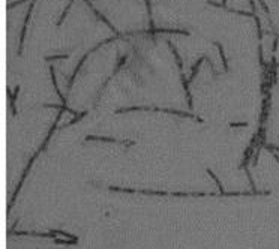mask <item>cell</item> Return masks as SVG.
I'll list each match as a JSON object with an SVG mask.
<instances>
[{"label":"cell","mask_w":279,"mask_h":249,"mask_svg":"<svg viewBox=\"0 0 279 249\" xmlns=\"http://www.w3.org/2000/svg\"><path fill=\"white\" fill-rule=\"evenodd\" d=\"M32 11H33V0L32 3L29 5V11H27V15H26V21H24V27H23V32H21V38H20V48H18V54H21V50H23V42H24V36H26V29H27V24H29V20L32 17Z\"/></svg>","instance_id":"obj_1"},{"label":"cell","mask_w":279,"mask_h":249,"mask_svg":"<svg viewBox=\"0 0 279 249\" xmlns=\"http://www.w3.org/2000/svg\"><path fill=\"white\" fill-rule=\"evenodd\" d=\"M14 234H18V236H38V237H51V239H57L59 233L57 231H50V233H29V231H18V233H14Z\"/></svg>","instance_id":"obj_2"},{"label":"cell","mask_w":279,"mask_h":249,"mask_svg":"<svg viewBox=\"0 0 279 249\" xmlns=\"http://www.w3.org/2000/svg\"><path fill=\"white\" fill-rule=\"evenodd\" d=\"M50 72H51V80H53V86H54V89H56V93H57V96L60 98V101H62V104L65 105L66 104V99H65V96L60 93V90H59V87H57V81H56V74H54V68L51 66L50 68Z\"/></svg>","instance_id":"obj_3"},{"label":"cell","mask_w":279,"mask_h":249,"mask_svg":"<svg viewBox=\"0 0 279 249\" xmlns=\"http://www.w3.org/2000/svg\"><path fill=\"white\" fill-rule=\"evenodd\" d=\"M86 141H107V143H119V140L110 138V137H96V135H87Z\"/></svg>","instance_id":"obj_4"},{"label":"cell","mask_w":279,"mask_h":249,"mask_svg":"<svg viewBox=\"0 0 279 249\" xmlns=\"http://www.w3.org/2000/svg\"><path fill=\"white\" fill-rule=\"evenodd\" d=\"M44 107H47V108H56V110H62V111H68V113H71V114H74V116H78L77 111L71 110L69 107L66 105H56V104H45Z\"/></svg>","instance_id":"obj_5"},{"label":"cell","mask_w":279,"mask_h":249,"mask_svg":"<svg viewBox=\"0 0 279 249\" xmlns=\"http://www.w3.org/2000/svg\"><path fill=\"white\" fill-rule=\"evenodd\" d=\"M150 32H161V33H164V32H167V33H180V35H188L189 36V32L188 30H180V29H152Z\"/></svg>","instance_id":"obj_6"},{"label":"cell","mask_w":279,"mask_h":249,"mask_svg":"<svg viewBox=\"0 0 279 249\" xmlns=\"http://www.w3.org/2000/svg\"><path fill=\"white\" fill-rule=\"evenodd\" d=\"M168 45H170V48H171V51H173L174 57H176V60H177V66H179V69H183V62H182V57H180V54H179L177 48L174 47L171 42H168Z\"/></svg>","instance_id":"obj_7"},{"label":"cell","mask_w":279,"mask_h":249,"mask_svg":"<svg viewBox=\"0 0 279 249\" xmlns=\"http://www.w3.org/2000/svg\"><path fill=\"white\" fill-rule=\"evenodd\" d=\"M207 173H209V176H210V177H212V179L215 180V183L218 185V188H219V195H222V197H224V194H225V191H224V186H222V185H221V182H219V179H218V177L215 176V173H213V171H212V170H210V168H207Z\"/></svg>","instance_id":"obj_8"},{"label":"cell","mask_w":279,"mask_h":249,"mask_svg":"<svg viewBox=\"0 0 279 249\" xmlns=\"http://www.w3.org/2000/svg\"><path fill=\"white\" fill-rule=\"evenodd\" d=\"M218 48H219V53H221V59H222V62H224V71H228V65H227V57H225V53H224V50H222V45L218 42V41H215L213 42Z\"/></svg>","instance_id":"obj_9"},{"label":"cell","mask_w":279,"mask_h":249,"mask_svg":"<svg viewBox=\"0 0 279 249\" xmlns=\"http://www.w3.org/2000/svg\"><path fill=\"white\" fill-rule=\"evenodd\" d=\"M77 242L78 239H65V240H62V239H54V243H57V245H77Z\"/></svg>","instance_id":"obj_10"},{"label":"cell","mask_w":279,"mask_h":249,"mask_svg":"<svg viewBox=\"0 0 279 249\" xmlns=\"http://www.w3.org/2000/svg\"><path fill=\"white\" fill-rule=\"evenodd\" d=\"M74 3V0H71V3L68 5L66 8H65V11H63V14H62V17H60V20L57 21V26H62V23L65 21V18H66V15H68V11H69V8H71V5Z\"/></svg>","instance_id":"obj_11"},{"label":"cell","mask_w":279,"mask_h":249,"mask_svg":"<svg viewBox=\"0 0 279 249\" xmlns=\"http://www.w3.org/2000/svg\"><path fill=\"white\" fill-rule=\"evenodd\" d=\"M87 114V111H83V113H81V114H78V116H75V117H74V119L71 120V122H68L66 123V126H71V125H74V123H77V122H80V120L83 119V117H84V116H86Z\"/></svg>","instance_id":"obj_12"},{"label":"cell","mask_w":279,"mask_h":249,"mask_svg":"<svg viewBox=\"0 0 279 249\" xmlns=\"http://www.w3.org/2000/svg\"><path fill=\"white\" fill-rule=\"evenodd\" d=\"M69 57V53L66 54H57V56H48V57H45V60H59V59H68Z\"/></svg>","instance_id":"obj_13"},{"label":"cell","mask_w":279,"mask_h":249,"mask_svg":"<svg viewBox=\"0 0 279 249\" xmlns=\"http://www.w3.org/2000/svg\"><path fill=\"white\" fill-rule=\"evenodd\" d=\"M231 128H246L248 126V122H233L230 123Z\"/></svg>","instance_id":"obj_14"},{"label":"cell","mask_w":279,"mask_h":249,"mask_svg":"<svg viewBox=\"0 0 279 249\" xmlns=\"http://www.w3.org/2000/svg\"><path fill=\"white\" fill-rule=\"evenodd\" d=\"M258 2H260L261 8H263V9H264V12H266V14H267V15H269V14H270V11H269V8H267V5H266V2H264V0H258Z\"/></svg>","instance_id":"obj_15"},{"label":"cell","mask_w":279,"mask_h":249,"mask_svg":"<svg viewBox=\"0 0 279 249\" xmlns=\"http://www.w3.org/2000/svg\"><path fill=\"white\" fill-rule=\"evenodd\" d=\"M266 149L270 150V152H279V147H276V146H272V144H266Z\"/></svg>","instance_id":"obj_16"},{"label":"cell","mask_w":279,"mask_h":249,"mask_svg":"<svg viewBox=\"0 0 279 249\" xmlns=\"http://www.w3.org/2000/svg\"><path fill=\"white\" fill-rule=\"evenodd\" d=\"M276 48H278V38H275L273 41V53H276Z\"/></svg>","instance_id":"obj_17"},{"label":"cell","mask_w":279,"mask_h":249,"mask_svg":"<svg viewBox=\"0 0 279 249\" xmlns=\"http://www.w3.org/2000/svg\"><path fill=\"white\" fill-rule=\"evenodd\" d=\"M122 143H123L125 146H128V147H131V146H134V144H135L134 141H122Z\"/></svg>","instance_id":"obj_18"},{"label":"cell","mask_w":279,"mask_h":249,"mask_svg":"<svg viewBox=\"0 0 279 249\" xmlns=\"http://www.w3.org/2000/svg\"><path fill=\"white\" fill-rule=\"evenodd\" d=\"M275 66H279V63H275Z\"/></svg>","instance_id":"obj_19"}]
</instances>
